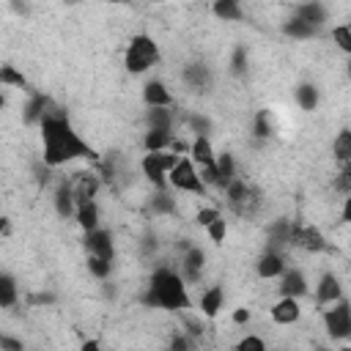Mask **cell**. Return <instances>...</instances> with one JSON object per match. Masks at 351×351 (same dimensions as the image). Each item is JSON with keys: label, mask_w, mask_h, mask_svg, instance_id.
Returning <instances> with one entry per match:
<instances>
[{"label": "cell", "mask_w": 351, "mask_h": 351, "mask_svg": "<svg viewBox=\"0 0 351 351\" xmlns=\"http://www.w3.org/2000/svg\"><path fill=\"white\" fill-rule=\"evenodd\" d=\"M41 143H44V165L47 167H60L69 165L74 159H93V148L80 137V132H74V126L69 123L66 112L49 107V112L41 121Z\"/></svg>", "instance_id": "cell-1"}, {"label": "cell", "mask_w": 351, "mask_h": 351, "mask_svg": "<svg viewBox=\"0 0 351 351\" xmlns=\"http://www.w3.org/2000/svg\"><path fill=\"white\" fill-rule=\"evenodd\" d=\"M186 288H189L186 280H184L176 269L159 266V269L151 274L145 302L154 304V307H162V310H186V307L192 304Z\"/></svg>", "instance_id": "cell-2"}, {"label": "cell", "mask_w": 351, "mask_h": 351, "mask_svg": "<svg viewBox=\"0 0 351 351\" xmlns=\"http://www.w3.org/2000/svg\"><path fill=\"white\" fill-rule=\"evenodd\" d=\"M159 63V44L148 33H137L129 38L123 52V66L132 74H145Z\"/></svg>", "instance_id": "cell-3"}, {"label": "cell", "mask_w": 351, "mask_h": 351, "mask_svg": "<svg viewBox=\"0 0 351 351\" xmlns=\"http://www.w3.org/2000/svg\"><path fill=\"white\" fill-rule=\"evenodd\" d=\"M167 184H170L173 189H178V192H184V195H200V197L208 195L206 184L200 181V170H197V165H195L189 156H181V159H178V165H176V167L170 170V176H167Z\"/></svg>", "instance_id": "cell-4"}, {"label": "cell", "mask_w": 351, "mask_h": 351, "mask_svg": "<svg viewBox=\"0 0 351 351\" xmlns=\"http://www.w3.org/2000/svg\"><path fill=\"white\" fill-rule=\"evenodd\" d=\"M324 332L329 340H337V343L351 340V302L348 299H340L324 310Z\"/></svg>", "instance_id": "cell-5"}, {"label": "cell", "mask_w": 351, "mask_h": 351, "mask_svg": "<svg viewBox=\"0 0 351 351\" xmlns=\"http://www.w3.org/2000/svg\"><path fill=\"white\" fill-rule=\"evenodd\" d=\"M178 154H173V151H159V154H145L143 159H140V170H143V176L154 184V186H159V189H165V186H170L167 184V176H170V170L178 165Z\"/></svg>", "instance_id": "cell-6"}, {"label": "cell", "mask_w": 351, "mask_h": 351, "mask_svg": "<svg viewBox=\"0 0 351 351\" xmlns=\"http://www.w3.org/2000/svg\"><path fill=\"white\" fill-rule=\"evenodd\" d=\"M313 299H315V304L321 310H326L335 302H340L343 299V282H340V277L335 271H324L315 280V285H313Z\"/></svg>", "instance_id": "cell-7"}, {"label": "cell", "mask_w": 351, "mask_h": 351, "mask_svg": "<svg viewBox=\"0 0 351 351\" xmlns=\"http://www.w3.org/2000/svg\"><path fill=\"white\" fill-rule=\"evenodd\" d=\"M293 247L315 255V252H324L326 250V239L324 233L315 228V225H293V239H291Z\"/></svg>", "instance_id": "cell-8"}, {"label": "cell", "mask_w": 351, "mask_h": 351, "mask_svg": "<svg viewBox=\"0 0 351 351\" xmlns=\"http://www.w3.org/2000/svg\"><path fill=\"white\" fill-rule=\"evenodd\" d=\"M203 269H206V252H203V247L189 244V247H186V252H184V258H181L178 274L186 280V285H192V282H197V280H200Z\"/></svg>", "instance_id": "cell-9"}, {"label": "cell", "mask_w": 351, "mask_h": 351, "mask_svg": "<svg viewBox=\"0 0 351 351\" xmlns=\"http://www.w3.org/2000/svg\"><path fill=\"white\" fill-rule=\"evenodd\" d=\"M277 291H280V296H291V299H302V296H307V291H310L307 274H304L302 269H296V266H288L285 274L280 277Z\"/></svg>", "instance_id": "cell-10"}, {"label": "cell", "mask_w": 351, "mask_h": 351, "mask_svg": "<svg viewBox=\"0 0 351 351\" xmlns=\"http://www.w3.org/2000/svg\"><path fill=\"white\" fill-rule=\"evenodd\" d=\"M99 189H101V178L96 173H77L71 178V192H74L77 206L93 203V197L99 195Z\"/></svg>", "instance_id": "cell-11"}, {"label": "cell", "mask_w": 351, "mask_h": 351, "mask_svg": "<svg viewBox=\"0 0 351 351\" xmlns=\"http://www.w3.org/2000/svg\"><path fill=\"white\" fill-rule=\"evenodd\" d=\"M85 250L88 255H96V258H104V261H112L115 258V244H112V233L104 230V228H96L90 233H85Z\"/></svg>", "instance_id": "cell-12"}, {"label": "cell", "mask_w": 351, "mask_h": 351, "mask_svg": "<svg viewBox=\"0 0 351 351\" xmlns=\"http://www.w3.org/2000/svg\"><path fill=\"white\" fill-rule=\"evenodd\" d=\"M269 315L277 326H291L302 318V304L299 299H291V296H277V302L269 307Z\"/></svg>", "instance_id": "cell-13"}, {"label": "cell", "mask_w": 351, "mask_h": 351, "mask_svg": "<svg viewBox=\"0 0 351 351\" xmlns=\"http://www.w3.org/2000/svg\"><path fill=\"white\" fill-rule=\"evenodd\" d=\"M288 263H285V255L282 252H271V250H263V255L255 261V274L261 280H280L285 274Z\"/></svg>", "instance_id": "cell-14"}, {"label": "cell", "mask_w": 351, "mask_h": 351, "mask_svg": "<svg viewBox=\"0 0 351 351\" xmlns=\"http://www.w3.org/2000/svg\"><path fill=\"white\" fill-rule=\"evenodd\" d=\"M173 101H176V96L170 93V88H167V82H162V80H148L145 85H143V104L148 107V110H154V107H173Z\"/></svg>", "instance_id": "cell-15"}, {"label": "cell", "mask_w": 351, "mask_h": 351, "mask_svg": "<svg viewBox=\"0 0 351 351\" xmlns=\"http://www.w3.org/2000/svg\"><path fill=\"white\" fill-rule=\"evenodd\" d=\"M225 307V288L222 285H208L203 293H200V302H197V310L200 315L206 318H217Z\"/></svg>", "instance_id": "cell-16"}, {"label": "cell", "mask_w": 351, "mask_h": 351, "mask_svg": "<svg viewBox=\"0 0 351 351\" xmlns=\"http://www.w3.org/2000/svg\"><path fill=\"white\" fill-rule=\"evenodd\" d=\"M197 167H211L217 165V151L211 145V137H195L189 143V154H186Z\"/></svg>", "instance_id": "cell-17"}, {"label": "cell", "mask_w": 351, "mask_h": 351, "mask_svg": "<svg viewBox=\"0 0 351 351\" xmlns=\"http://www.w3.org/2000/svg\"><path fill=\"white\" fill-rule=\"evenodd\" d=\"M291 11H293L296 19L307 22V25H313V27H324L326 14H329V8H326L324 3H299V5H293Z\"/></svg>", "instance_id": "cell-18"}, {"label": "cell", "mask_w": 351, "mask_h": 351, "mask_svg": "<svg viewBox=\"0 0 351 351\" xmlns=\"http://www.w3.org/2000/svg\"><path fill=\"white\" fill-rule=\"evenodd\" d=\"M49 99L44 96V93H33L30 99H27V104L22 107V121L27 123V126H33V123H38L41 126V121H44V115L49 112Z\"/></svg>", "instance_id": "cell-19"}, {"label": "cell", "mask_w": 351, "mask_h": 351, "mask_svg": "<svg viewBox=\"0 0 351 351\" xmlns=\"http://www.w3.org/2000/svg\"><path fill=\"white\" fill-rule=\"evenodd\" d=\"M52 200H55V211L60 217H74L77 214V200H74V192H71V181H60Z\"/></svg>", "instance_id": "cell-20"}, {"label": "cell", "mask_w": 351, "mask_h": 351, "mask_svg": "<svg viewBox=\"0 0 351 351\" xmlns=\"http://www.w3.org/2000/svg\"><path fill=\"white\" fill-rule=\"evenodd\" d=\"M170 145H173V132L145 129V134H143V148H145V154H159V151H170Z\"/></svg>", "instance_id": "cell-21"}, {"label": "cell", "mask_w": 351, "mask_h": 351, "mask_svg": "<svg viewBox=\"0 0 351 351\" xmlns=\"http://www.w3.org/2000/svg\"><path fill=\"white\" fill-rule=\"evenodd\" d=\"M293 99H296L299 110L313 112V110L318 107V101H321V93H318V88H315L313 82H302V85L293 88Z\"/></svg>", "instance_id": "cell-22"}, {"label": "cell", "mask_w": 351, "mask_h": 351, "mask_svg": "<svg viewBox=\"0 0 351 351\" xmlns=\"http://www.w3.org/2000/svg\"><path fill=\"white\" fill-rule=\"evenodd\" d=\"M282 33H285L288 38L307 41V38H315V36L321 33V27H313V25H307V22H302V19H296V16H291V19H285Z\"/></svg>", "instance_id": "cell-23"}, {"label": "cell", "mask_w": 351, "mask_h": 351, "mask_svg": "<svg viewBox=\"0 0 351 351\" xmlns=\"http://www.w3.org/2000/svg\"><path fill=\"white\" fill-rule=\"evenodd\" d=\"M145 129L173 132V112H170L167 107H154V110H145Z\"/></svg>", "instance_id": "cell-24"}, {"label": "cell", "mask_w": 351, "mask_h": 351, "mask_svg": "<svg viewBox=\"0 0 351 351\" xmlns=\"http://www.w3.org/2000/svg\"><path fill=\"white\" fill-rule=\"evenodd\" d=\"M74 219H77V225H80L85 233L96 230V228H99V222H101L96 200H93V203H85V206H77V214H74Z\"/></svg>", "instance_id": "cell-25"}, {"label": "cell", "mask_w": 351, "mask_h": 351, "mask_svg": "<svg viewBox=\"0 0 351 351\" xmlns=\"http://www.w3.org/2000/svg\"><path fill=\"white\" fill-rule=\"evenodd\" d=\"M184 82L189 85V88H208V82H211V71H208V66H203V63H189L186 69H184Z\"/></svg>", "instance_id": "cell-26"}, {"label": "cell", "mask_w": 351, "mask_h": 351, "mask_svg": "<svg viewBox=\"0 0 351 351\" xmlns=\"http://www.w3.org/2000/svg\"><path fill=\"white\" fill-rule=\"evenodd\" d=\"M332 156L340 165H351V129H340L332 140Z\"/></svg>", "instance_id": "cell-27"}, {"label": "cell", "mask_w": 351, "mask_h": 351, "mask_svg": "<svg viewBox=\"0 0 351 351\" xmlns=\"http://www.w3.org/2000/svg\"><path fill=\"white\" fill-rule=\"evenodd\" d=\"M16 299H19V288H16V280L5 271V274H0V307H14L16 304Z\"/></svg>", "instance_id": "cell-28"}, {"label": "cell", "mask_w": 351, "mask_h": 351, "mask_svg": "<svg viewBox=\"0 0 351 351\" xmlns=\"http://www.w3.org/2000/svg\"><path fill=\"white\" fill-rule=\"evenodd\" d=\"M211 11H214V16H219L222 22H239V19L244 16V8H241L239 3H233V0H219V3L211 5Z\"/></svg>", "instance_id": "cell-29"}, {"label": "cell", "mask_w": 351, "mask_h": 351, "mask_svg": "<svg viewBox=\"0 0 351 351\" xmlns=\"http://www.w3.org/2000/svg\"><path fill=\"white\" fill-rule=\"evenodd\" d=\"M88 274L96 277V280H107L112 274V261H104V258H96V255H88Z\"/></svg>", "instance_id": "cell-30"}, {"label": "cell", "mask_w": 351, "mask_h": 351, "mask_svg": "<svg viewBox=\"0 0 351 351\" xmlns=\"http://www.w3.org/2000/svg\"><path fill=\"white\" fill-rule=\"evenodd\" d=\"M329 36H332V44L351 58V27L348 25H335Z\"/></svg>", "instance_id": "cell-31"}, {"label": "cell", "mask_w": 351, "mask_h": 351, "mask_svg": "<svg viewBox=\"0 0 351 351\" xmlns=\"http://www.w3.org/2000/svg\"><path fill=\"white\" fill-rule=\"evenodd\" d=\"M151 211L154 214H176V197H170L165 192H156L151 197Z\"/></svg>", "instance_id": "cell-32"}, {"label": "cell", "mask_w": 351, "mask_h": 351, "mask_svg": "<svg viewBox=\"0 0 351 351\" xmlns=\"http://www.w3.org/2000/svg\"><path fill=\"white\" fill-rule=\"evenodd\" d=\"M233 348L236 351H269V346H266V340L261 335H244V337L236 340Z\"/></svg>", "instance_id": "cell-33"}, {"label": "cell", "mask_w": 351, "mask_h": 351, "mask_svg": "<svg viewBox=\"0 0 351 351\" xmlns=\"http://www.w3.org/2000/svg\"><path fill=\"white\" fill-rule=\"evenodd\" d=\"M219 217H222V214H219V208H214V206H200V208L195 211V217H192V219H195V225H197V228H203V230H206V228H208L214 219H219Z\"/></svg>", "instance_id": "cell-34"}, {"label": "cell", "mask_w": 351, "mask_h": 351, "mask_svg": "<svg viewBox=\"0 0 351 351\" xmlns=\"http://www.w3.org/2000/svg\"><path fill=\"white\" fill-rule=\"evenodd\" d=\"M0 82H3L5 88H25V77H22L14 66H3V69H0Z\"/></svg>", "instance_id": "cell-35"}, {"label": "cell", "mask_w": 351, "mask_h": 351, "mask_svg": "<svg viewBox=\"0 0 351 351\" xmlns=\"http://www.w3.org/2000/svg\"><path fill=\"white\" fill-rule=\"evenodd\" d=\"M252 132H255V137H269V134L274 132V126H271V115H269V110H261V112L255 115V126H252Z\"/></svg>", "instance_id": "cell-36"}, {"label": "cell", "mask_w": 351, "mask_h": 351, "mask_svg": "<svg viewBox=\"0 0 351 351\" xmlns=\"http://www.w3.org/2000/svg\"><path fill=\"white\" fill-rule=\"evenodd\" d=\"M206 236H208L214 244H222V241H225V236H228V219H225V217L214 219V222L206 228Z\"/></svg>", "instance_id": "cell-37"}, {"label": "cell", "mask_w": 351, "mask_h": 351, "mask_svg": "<svg viewBox=\"0 0 351 351\" xmlns=\"http://www.w3.org/2000/svg\"><path fill=\"white\" fill-rule=\"evenodd\" d=\"M335 189H337L343 197L351 192V165H343V167H340V173L335 176Z\"/></svg>", "instance_id": "cell-38"}, {"label": "cell", "mask_w": 351, "mask_h": 351, "mask_svg": "<svg viewBox=\"0 0 351 351\" xmlns=\"http://www.w3.org/2000/svg\"><path fill=\"white\" fill-rule=\"evenodd\" d=\"M167 351H192V337H189V335H181V332L173 335Z\"/></svg>", "instance_id": "cell-39"}, {"label": "cell", "mask_w": 351, "mask_h": 351, "mask_svg": "<svg viewBox=\"0 0 351 351\" xmlns=\"http://www.w3.org/2000/svg\"><path fill=\"white\" fill-rule=\"evenodd\" d=\"M0 348L3 351H25V346H22V340H16V337H11V335H0Z\"/></svg>", "instance_id": "cell-40"}, {"label": "cell", "mask_w": 351, "mask_h": 351, "mask_svg": "<svg viewBox=\"0 0 351 351\" xmlns=\"http://www.w3.org/2000/svg\"><path fill=\"white\" fill-rule=\"evenodd\" d=\"M233 71L239 74V71H247V52L239 47L236 52H233Z\"/></svg>", "instance_id": "cell-41"}, {"label": "cell", "mask_w": 351, "mask_h": 351, "mask_svg": "<svg viewBox=\"0 0 351 351\" xmlns=\"http://www.w3.org/2000/svg\"><path fill=\"white\" fill-rule=\"evenodd\" d=\"M230 321H233V324H247V321H250V310H247V307H236L233 315H230Z\"/></svg>", "instance_id": "cell-42"}, {"label": "cell", "mask_w": 351, "mask_h": 351, "mask_svg": "<svg viewBox=\"0 0 351 351\" xmlns=\"http://www.w3.org/2000/svg\"><path fill=\"white\" fill-rule=\"evenodd\" d=\"M340 217H343V222H346V225H351V192L343 197V208H340Z\"/></svg>", "instance_id": "cell-43"}, {"label": "cell", "mask_w": 351, "mask_h": 351, "mask_svg": "<svg viewBox=\"0 0 351 351\" xmlns=\"http://www.w3.org/2000/svg\"><path fill=\"white\" fill-rule=\"evenodd\" d=\"M80 351H101V346H99V343H96V340H85V343H82V348H80Z\"/></svg>", "instance_id": "cell-44"}, {"label": "cell", "mask_w": 351, "mask_h": 351, "mask_svg": "<svg viewBox=\"0 0 351 351\" xmlns=\"http://www.w3.org/2000/svg\"><path fill=\"white\" fill-rule=\"evenodd\" d=\"M346 77H348V82H351V58H348V63H346Z\"/></svg>", "instance_id": "cell-45"}, {"label": "cell", "mask_w": 351, "mask_h": 351, "mask_svg": "<svg viewBox=\"0 0 351 351\" xmlns=\"http://www.w3.org/2000/svg\"><path fill=\"white\" fill-rule=\"evenodd\" d=\"M313 351H329V348H326V346H318V348H313Z\"/></svg>", "instance_id": "cell-46"}, {"label": "cell", "mask_w": 351, "mask_h": 351, "mask_svg": "<svg viewBox=\"0 0 351 351\" xmlns=\"http://www.w3.org/2000/svg\"><path fill=\"white\" fill-rule=\"evenodd\" d=\"M337 351H351V346H340V348H337Z\"/></svg>", "instance_id": "cell-47"}, {"label": "cell", "mask_w": 351, "mask_h": 351, "mask_svg": "<svg viewBox=\"0 0 351 351\" xmlns=\"http://www.w3.org/2000/svg\"><path fill=\"white\" fill-rule=\"evenodd\" d=\"M230 351H236V348H230Z\"/></svg>", "instance_id": "cell-48"}]
</instances>
